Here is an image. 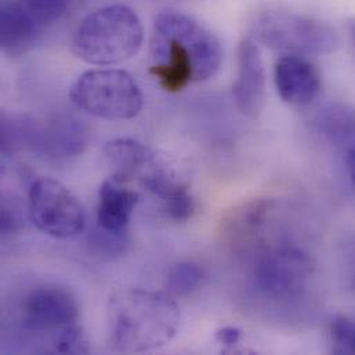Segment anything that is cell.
I'll return each instance as SVG.
<instances>
[{
	"mask_svg": "<svg viewBox=\"0 0 355 355\" xmlns=\"http://www.w3.org/2000/svg\"><path fill=\"white\" fill-rule=\"evenodd\" d=\"M275 87L279 97L289 105L307 107L321 92V75L307 57L281 55L274 69Z\"/></svg>",
	"mask_w": 355,
	"mask_h": 355,
	"instance_id": "11",
	"label": "cell"
},
{
	"mask_svg": "<svg viewBox=\"0 0 355 355\" xmlns=\"http://www.w3.org/2000/svg\"><path fill=\"white\" fill-rule=\"evenodd\" d=\"M78 317L79 306L73 295L54 285L32 289L21 303V320L32 332H62L76 324Z\"/></svg>",
	"mask_w": 355,
	"mask_h": 355,
	"instance_id": "8",
	"label": "cell"
},
{
	"mask_svg": "<svg viewBox=\"0 0 355 355\" xmlns=\"http://www.w3.org/2000/svg\"><path fill=\"white\" fill-rule=\"evenodd\" d=\"M150 73L164 90L178 93L192 83L211 79L223 64L217 36L193 17L165 10L155 18L151 35Z\"/></svg>",
	"mask_w": 355,
	"mask_h": 355,
	"instance_id": "1",
	"label": "cell"
},
{
	"mask_svg": "<svg viewBox=\"0 0 355 355\" xmlns=\"http://www.w3.org/2000/svg\"><path fill=\"white\" fill-rule=\"evenodd\" d=\"M266 71L259 43L245 37L238 47V71L232 85V97L241 114L259 118L266 104Z\"/></svg>",
	"mask_w": 355,
	"mask_h": 355,
	"instance_id": "10",
	"label": "cell"
},
{
	"mask_svg": "<svg viewBox=\"0 0 355 355\" xmlns=\"http://www.w3.org/2000/svg\"><path fill=\"white\" fill-rule=\"evenodd\" d=\"M89 140L87 128L71 116L57 118L42 126L40 153L53 158L80 155Z\"/></svg>",
	"mask_w": 355,
	"mask_h": 355,
	"instance_id": "13",
	"label": "cell"
},
{
	"mask_svg": "<svg viewBox=\"0 0 355 355\" xmlns=\"http://www.w3.org/2000/svg\"><path fill=\"white\" fill-rule=\"evenodd\" d=\"M42 25L24 4L4 0L0 6V47L10 57H19L35 47Z\"/></svg>",
	"mask_w": 355,
	"mask_h": 355,
	"instance_id": "12",
	"label": "cell"
},
{
	"mask_svg": "<svg viewBox=\"0 0 355 355\" xmlns=\"http://www.w3.org/2000/svg\"><path fill=\"white\" fill-rule=\"evenodd\" d=\"M241 338H242V331L236 327H224L216 332V340L220 345L227 347H232L236 343H239Z\"/></svg>",
	"mask_w": 355,
	"mask_h": 355,
	"instance_id": "23",
	"label": "cell"
},
{
	"mask_svg": "<svg viewBox=\"0 0 355 355\" xmlns=\"http://www.w3.org/2000/svg\"><path fill=\"white\" fill-rule=\"evenodd\" d=\"M42 125L22 115L1 116V151L11 154L17 151L40 153Z\"/></svg>",
	"mask_w": 355,
	"mask_h": 355,
	"instance_id": "16",
	"label": "cell"
},
{
	"mask_svg": "<svg viewBox=\"0 0 355 355\" xmlns=\"http://www.w3.org/2000/svg\"><path fill=\"white\" fill-rule=\"evenodd\" d=\"M72 104L100 119L129 121L143 110V93L123 69H92L82 73L69 90Z\"/></svg>",
	"mask_w": 355,
	"mask_h": 355,
	"instance_id": "5",
	"label": "cell"
},
{
	"mask_svg": "<svg viewBox=\"0 0 355 355\" xmlns=\"http://www.w3.org/2000/svg\"><path fill=\"white\" fill-rule=\"evenodd\" d=\"M347 31H349V37H350V42H352V46H353L355 53V17H352L347 21Z\"/></svg>",
	"mask_w": 355,
	"mask_h": 355,
	"instance_id": "25",
	"label": "cell"
},
{
	"mask_svg": "<svg viewBox=\"0 0 355 355\" xmlns=\"http://www.w3.org/2000/svg\"><path fill=\"white\" fill-rule=\"evenodd\" d=\"M143 40L137 12L125 4H111L82 19L72 37V51L90 65H116L133 58Z\"/></svg>",
	"mask_w": 355,
	"mask_h": 355,
	"instance_id": "3",
	"label": "cell"
},
{
	"mask_svg": "<svg viewBox=\"0 0 355 355\" xmlns=\"http://www.w3.org/2000/svg\"><path fill=\"white\" fill-rule=\"evenodd\" d=\"M103 159L111 178L119 184L140 181L146 185L168 165L154 150L133 139L108 141L103 148Z\"/></svg>",
	"mask_w": 355,
	"mask_h": 355,
	"instance_id": "9",
	"label": "cell"
},
{
	"mask_svg": "<svg viewBox=\"0 0 355 355\" xmlns=\"http://www.w3.org/2000/svg\"><path fill=\"white\" fill-rule=\"evenodd\" d=\"M164 202L169 217L176 221H185L191 218L196 210V202L185 185Z\"/></svg>",
	"mask_w": 355,
	"mask_h": 355,
	"instance_id": "21",
	"label": "cell"
},
{
	"mask_svg": "<svg viewBox=\"0 0 355 355\" xmlns=\"http://www.w3.org/2000/svg\"><path fill=\"white\" fill-rule=\"evenodd\" d=\"M107 318L112 347L137 354L158 350L176 336L180 311L165 293L126 289L111 296Z\"/></svg>",
	"mask_w": 355,
	"mask_h": 355,
	"instance_id": "2",
	"label": "cell"
},
{
	"mask_svg": "<svg viewBox=\"0 0 355 355\" xmlns=\"http://www.w3.org/2000/svg\"><path fill=\"white\" fill-rule=\"evenodd\" d=\"M29 216L37 230L58 239L76 236L86 225L82 203L53 178H39L31 185Z\"/></svg>",
	"mask_w": 355,
	"mask_h": 355,
	"instance_id": "6",
	"label": "cell"
},
{
	"mask_svg": "<svg viewBox=\"0 0 355 355\" xmlns=\"http://www.w3.org/2000/svg\"><path fill=\"white\" fill-rule=\"evenodd\" d=\"M90 241L98 250H103L108 254L122 253L128 243L126 231H121V232L108 231L101 228L100 225L97 230L93 231Z\"/></svg>",
	"mask_w": 355,
	"mask_h": 355,
	"instance_id": "22",
	"label": "cell"
},
{
	"mask_svg": "<svg viewBox=\"0 0 355 355\" xmlns=\"http://www.w3.org/2000/svg\"><path fill=\"white\" fill-rule=\"evenodd\" d=\"M313 275V263L307 253L293 245H282L261 254L254 266L256 286L275 299L300 295Z\"/></svg>",
	"mask_w": 355,
	"mask_h": 355,
	"instance_id": "7",
	"label": "cell"
},
{
	"mask_svg": "<svg viewBox=\"0 0 355 355\" xmlns=\"http://www.w3.org/2000/svg\"><path fill=\"white\" fill-rule=\"evenodd\" d=\"M90 352L85 332L78 324H73L58 334L54 345V353L58 354H87Z\"/></svg>",
	"mask_w": 355,
	"mask_h": 355,
	"instance_id": "20",
	"label": "cell"
},
{
	"mask_svg": "<svg viewBox=\"0 0 355 355\" xmlns=\"http://www.w3.org/2000/svg\"><path fill=\"white\" fill-rule=\"evenodd\" d=\"M347 171H349V176L355 185V144L349 148V153H347Z\"/></svg>",
	"mask_w": 355,
	"mask_h": 355,
	"instance_id": "24",
	"label": "cell"
},
{
	"mask_svg": "<svg viewBox=\"0 0 355 355\" xmlns=\"http://www.w3.org/2000/svg\"><path fill=\"white\" fill-rule=\"evenodd\" d=\"M315 130L334 146L355 144V108L332 103L324 107L314 119Z\"/></svg>",
	"mask_w": 355,
	"mask_h": 355,
	"instance_id": "15",
	"label": "cell"
},
{
	"mask_svg": "<svg viewBox=\"0 0 355 355\" xmlns=\"http://www.w3.org/2000/svg\"><path fill=\"white\" fill-rule=\"evenodd\" d=\"M331 346L335 354H355V320L336 317L329 329Z\"/></svg>",
	"mask_w": 355,
	"mask_h": 355,
	"instance_id": "18",
	"label": "cell"
},
{
	"mask_svg": "<svg viewBox=\"0 0 355 355\" xmlns=\"http://www.w3.org/2000/svg\"><path fill=\"white\" fill-rule=\"evenodd\" d=\"M137 203L139 195L135 191L112 178L103 181L98 191L97 224L108 231H126Z\"/></svg>",
	"mask_w": 355,
	"mask_h": 355,
	"instance_id": "14",
	"label": "cell"
},
{
	"mask_svg": "<svg viewBox=\"0 0 355 355\" xmlns=\"http://www.w3.org/2000/svg\"><path fill=\"white\" fill-rule=\"evenodd\" d=\"M252 29L257 43L282 55L332 54L340 43L336 31L328 22L281 8H267L259 12Z\"/></svg>",
	"mask_w": 355,
	"mask_h": 355,
	"instance_id": "4",
	"label": "cell"
},
{
	"mask_svg": "<svg viewBox=\"0 0 355 355\" xmlns=\"http://www.w3.org/2000/svg\"><path fill=\"white\" fill-rule=\"evenodd\" d=\"M25 8L42 26L60 21L69 7V0H24Z\"/></svg>",
	"mask_w": 355,
	"mask_h": 355,
	"instance_id": "19",
	"label": "cell"
},
{
	"mask_svg": "<svg viewBox=\"0 0 355 355\" xmlns=\"http://www.w3.org/2000/svg\"><path fill=\"white\" fill-rule=\"evenodd\" d=\"M202 268L191 261L176 264L168 275V289L178 296H188L203 282Z\"/></svg>",
	"mask_w": 355,
	"mask_h": 355,
	"instance_id": "17",
	"label": "cell"
}]
</instances>
